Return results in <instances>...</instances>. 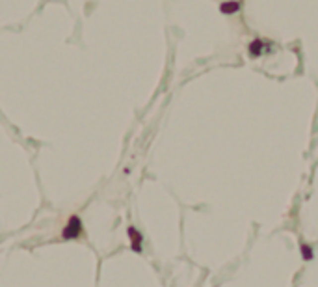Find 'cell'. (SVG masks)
<instances>
[{"label":"cell","instance_id":"cell-5","mask_svg":"<svg viewBox=\"0 0 318 287\" xmlns=\"http://www.w3.org/2000/svg\"><path fill=\"white\" fill-rule=\"evenodd\" d=\"M302 256H304V259L313 258V252H311V246H309V244H302Z\"/></svg>","mask_w":318,"mask_h":287},{"label":"cell","instance_id":"cell-1","mask_svg":"<svg viewBox=\"0 0 318 287\" xmlns=\"http://www.w3.org/2000/svg\"><path fill=\"white\" fill-rule=\"evenodd\" d=\"M82 231H84V228H82V220L76 216V214H73V216L67 220L65 228L62 231V237H64V239H78V237L82 235Z\"/></svg>","mask_w":318,"mask_h":287},{"label":"cell","instance_id":"cell-3","mask_svg":"<svg viewBox=\"0 0 318 287\" xmlns=\"http://www.w3.org/2000/svg\"><path fill=\"white\" fill-rule=\"evenodd\" d=\"M127 233H128V239H130V248H132L134 252H141V243H143V239H141L140 231L130 226Z\"/></svg>","mask_w":318,"mask_h":287},{"label":"cell","instance_id":"cell-2","mask_svg":"<svg viewBox=\"0 0 318 287\" xmlns=\"http://www.w3.org/2000/svg\"><path fill=\"white\" fill-rule=\"evenodd\" d=\"M264 51H266V41H262L260 37H255L248 45V52H250L252 58H259L260 54H264Z\"/></svg>","mask_w":318,"mask_h":287},{"label":"cell","instance_id":"cell-4","mask_svg":"<svg viewBox=\"0 0 318 287\" xmlns=\"http://www.w3.org/2000/svg\"><path fill=\"white\" fill-rule=\"evenodd\" d=\"M220 11L223 15H235L240 11V2L238 0H225L220 4Z\"/></svg>","mask_w":318,"mask_h":287}]
</instances>
